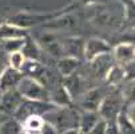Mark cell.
<instances>
[{
  "instance_id": "6da1fadb",
  "label": "cell",
  "mask_w": 135,
  "mask_h": 134,
  "mask_svg": "<svg viewBox=\"0 0 135 134\" xmlns=\"http://www.w3.org/2000/svg\"><path fill=\"white\" fill-rule=\"evenodd\" d=\"M17 90L26 99L31 101H47L48 97L44 86L33 79L32 76H23V79L17 86Z\"/></svg>"
},
{
  "instance_id": "7a4b0ae2",
  "label": "cell",
  "mask_w": 135,
  "mask_h": 134,
  "mask_svg": "<svg viewBox=\"0 0 135 134\" xmlns=\"http://www.w3.org/2000/svg\"><path fill=\"white\" fill-rule=\"evenodd\" d=\"M22 79H23L22 71L9 66V67L4 68L3 72L0 74V90L4 93V91H8L12 89H17Z\"/></svg>"
},
{
  "instance_id": "3957f363",
  "label": "cell",
  "mask_w": 135,
  "mask_h": 134,
  "mask_svg": "<svg viewBox=\"0 0 135 134\" xmlns=\"http://www.w3.org/2000/svg\"><path fill=\"white\" fill-rule=\"evenodd\" d=\"M23 101H24V97L20 94V91H19L17 89H12V90H8V91L3 93L0 106L7 111L16 113V110L20 107Z\"/></svg>"
},
{
  "instance_id": "277c9868",
  "label": "cell",
  "mask_w": 135,
  "mask_h": 134,
  "mask_svg": "<svg viewBox=\"0 0 135 134\" xmlns=\"http://www.w3.org/2000/svg\"><path fill=\"white\" fill-rule=\"evenodd\" d=\"M115 97H117V95H111V97H108V98H104V101L102 102V105L99 107V114L106 121H110V119L119 115L120 102Z\"/></svg>"
},
{
  "instance_id": "5b68a950",
  "label": "cell",
  "mask_w": 135,
  "mask_h": 134,
  "mask_svg": "<svg viewBox=\"0 0 135 134\" xmlns=\"http://www.w3.org/2000/svg\"><path fill=\"white\" fill-rule=\"evenodd\" d=\"M110 51V46L104 42V40H100V39H90L87 43H86V48H84V54H86V58L88 61H94L95 58L103 55V54H107Z\"/></svg>"
},
{
  "instance_id": "8992f818",
  "label": "cell",
  "mask_w": 135,
  "mask_h": 134,
  "mask_svg": "<svg viewBox=\"0 0 135 134\" xmlns=\"http://www.w3.org/2000/svg\"><path fill=\"white\" fill-rule=\"evenodd\" d=\"M15 38H26V30L8 22L0 24V40L15 39Z\"/></svg>"
},
{
  "instance_id": "52a82bcc",
  "label": "cell",
  "mask_w": 135,
  "mask_h": 134,
  "mask_svg": "<svg viewBox=\"0 0 135 134\" xmlns=\"http://www.w3.org/2000/svg\"><path fill=\"white\" fill-rule=\"evenodd\" d=\"M103 101H104V98L102 97L99 90H91L90 93L86 94L83 106H84V109H87V111H96V110H99Z\"/></svg>"
},
{
  "instance_id": "ba28073f",
  "label": "cell",
  "mask_w": 135,
  "mask_h": 134,
  "mask_svg": "<svg viewBox=\"0 0 135 134\" xmlns=\"http://www.w3.org/2000/svg\"><path fill=\"white\" fill-rule=\"evenodd\" d=\"M115 58L120 63H128L132 58H135V46L130 43L119 44L115 48Z\"/></svg>"
},
{
  "instance_id": "9c48e42d",
  "label": "cell",
  "mask_w": 135,
  "mask_h": 134,
  "mask_svg": "<svg viewBox=\"0 0 135 134\" xmlns=\"http://www.w3.org/2000/svg\"><path fill=\"white\" fill-rule=\"evenodd\" d=\"M43 125L44 119H42L40 115H30L23 121L26 134H40Z\"/></svg>"
},
{
  "instance_id": "30bf717a",
  "label": "cell",
  "mask_w": 135,
  "mask_h": 134,
  "mask_svg": "<svg viewBox=\"0 0 135 134\" xmlns=\"http://www.w3.org/2000/svg\"><path fill=\"white\" fill-rule=\"evenodd\" d=\"M99 122L98 119V114L95 111H87L86 114H83L82 118H80V123H79V129L82 130V133L84 134H88L94 127L95 125Z\"/></svg>"
},
{
  "instance_id": "8fae6325",
  "label": "cell",
  "mask_w": 135,
  "mask_h": 134,
  "mask_svg": "<svg viewBox=\"0 0 135 134\" xmlns=\"http://www.w3.org/2000/svg\"><path fill=\"white\" fill-rule=\"evenodd\" d=\"M26 43V38H15V39H7V40H2L0 48L7 54H12V52H17L22 51V48L24 47Z\"/></svg>"
},
{
  "instance_id": "7c38bea8",
  "label": "cell",
  "mask_w": 135,
  "mask_h": 134,
  "mask_svg": "<svg viewBox=\"0 0 135 134\" xmlns=\"http://www.w3.org/2000/svg\"><path fill=\"white\" fill-rule=\"evenodd\" d=\"M78 64H79V62L76 61V58H74V56H66V58L59 61L57 67H59L60 72L64 76H70V75H72V72L76 68H78Z\"/></svg>"
},
{
  "instance_id": "4fadbf2b",
  "label": "cell",
  "mask_w": 135,
  "mask_h": 134,
  "mask_svg": "<svg viewBox=\"0 0 135 134\" xmlns=\"http://www.w3.org/2000/svg\"><path fill=\"white\" fill-rule=\"evenodd\" d=\"M22 52L24 54V56L27 59H37L39 56V50H37V46L32 42V40H27L26 39V43H24V47L22 48Z\"/></svg>"
},
{
  "instance_id": "5bb4252c",
  "label": "cell",
  "mask_w": 135,
  "mask_h": 134,
  "mask_svg": "<svg viewBox=\"0 0 135 134\" xmlns=\"http://www.w3.org/2000/svg\"><path fill=\"white\" fill-rule=\"evenodd\" d=\"M24 62H26V56H24V54L22 51L9 54V66L11 67H13L16 70H22Z\"/></svg>"
},
{
  "instance_id": "9a60e30c",
  "label": "cell",
  "mask_w": 135,
  "mask_h": 134,
  "mask_svg": "<svg viewBox=\"0 0 135 134\" xmlns=\"http://www.w3.org/2000/svg\"><path fill=\"white\" fill-rule=\"evenodd\" d=\"M55 95H56V97L54 98V101L59 106H67L71 102V95H70V93L67 91L66 87H60L59 90L56 91Z\"/></svg>"
},
{
  "instance_id": "2e32d148",
  "label": "cell",
  "mask_w": 135,
  "mask_h": 134,
  "mask_svg": "<svg viewBox=\"0 0 135 134\" xmlns=\"http://www.w3.org/2000/svg\"><path fill=\"white\" fill-rule=\"evenodd\" d=\"M67 52L70 54V56H75L80 54V50H78L79 47H83L82 40L76 39V38H71V39H67Z\"/></svg>"
},
{
  "instance_id": "e0dca14e",
  "label": "cell",
  "mask_w": 135,
  "mask_h": 134,
  "mask_svg": "<svg viewBox=\"0 0 135 134\" xmlns=\"http://www.w3.org/2000/svg\"><path fill=\"white\" fill-rule=\"evenodd\" d=\"M3 131V134H17L19 131V125L15 121H6L0 129Z\"/></svg>"
},
{
  "instance_id": "ac0fdd59",
  "label": "cell",
  "mask_w": 135,
  "mask_h": 134,
  "mask_svg": "<svg viewBox=\"0 0 135 134\" xmlns=\"http://www.w3.org/2000/svg\"><path fill=\"white\" fill-rule=\"evenodd\" d=\"M124 98H126L128 102L135 103V81H132V82L127 86V89H126V91H124Z\"/></svg>"
},
{
  "instance_id": "d6986e66",
  "label": "cell",
  "mask_w": 135,
  "mask_h": 134,
  "mask_svg": "<svg viewBox=\"0 0 135 134\" xmlns=\"http://www.w3.org/2000/svg\"><path fill=\"white\" fill-rule=\"evenodd\" d=\"M107 121L106 119H99V122L95 125V127L88 133V134H106L107 130Z\"/></svg>"
},
{
  "instance_id": "ffe728a7",
  "label": "cell",
  "mask_w": 135,
  "mask_h": 134,
  "mask_svg": "<svg viewBox=\"0 0 135 134\" xmlns=\"http://www.w3.org/2000/svg\"><path fill=\"white\" fill-rule=\"evenodd\" d=\"M40 134H57V133H56V127H55L52 123H50V122H44Z\"/></svg>"
},
{
  "instance_id": "44dd1931",
  "label": "cell",
  "mask_w": 135,
  "mask_h": 134,
  "mask_svg": "<svg viewBox=\"0 0 135 134\" xmlns=\"http://www.w3.org/2000/svg\"><path fill=\"white\" fill-rule=\"evenodd\" d=\"M127 117H128V119L131 121V123L135 126V103L128 109V113H127Z\"/></svg>"
},
{
  "instance_id": "7402d4cb",
  "label": "cell",
  "mask_w": 135,
  "mask_h": 134,
  "mask_svg": "<svg viewBox=\"0 0 135 134\" xmlns=\"http://www.w3.org/2000/svg\"><path fill=\"white\" fill-rule=\"evenodd\" d=\"M63 134H84V133H82V130H78V127H76V129H70Z\"/></svg>"
},
{
  "instance_id": "603a6c76",
  "label": "cell",
  "mask_w": 135,
  "mask_h": 134,
  "mask_svg": "<svg viewBox=\"0 0 135 134\" xmlns=\"http://www.w3.org/2000/svg\"><path fill=\"white\" fill-rule=\"evenodd\" d=\"M6 122V118H4V115L3 114H0V129H2V126H3V123Z\"/></svg>"
}]
</instances>
